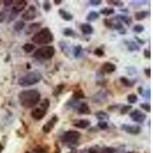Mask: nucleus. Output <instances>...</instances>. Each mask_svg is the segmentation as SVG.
I'll return each instance as SVG.
<instances>
[{"instance_id": "nucleus-1", "label": "nucleus", "mask_w": 153, "mask_h": 153, "mask_svg": "<svg viewBox=\"0 0 153 153\" xmlns=\"http://www.w3.org/2000/svg\"><path fill=\"white\" fill-rule=\"evenodd\" d=\"M20 105L24 108H33L41 100V94L37 90H25L20 92L18 96Z\"/></svg>"}, {"instance_id": "nucleus-2", "label": "nucleus", "mask_w": 153, "mask_h": 153, "mask_svg": "<svg viewBox=\"0 0 153 153\" xmlns=\"http://www.w3.org/2000/svg\"><path fill=\"white\" fill-rule=\"evenodd\" d=\"M42 76L38 71H31L22 77H20L18 81V85L22 87H28L30 86L35 85L42 81Z\"/></svg>"}, {"instance_id": "nucleus-3", "label": "nucleus", "mask_w": 153, "mask_h": 153, "mask_svg": "<svg viewBox=\"0 0 153 153\" xmlns=\"http://www.w3.org/2000/svg\"><path fill=\"white\" fill-rule=\"evenodd\" d=\"M54 40V35L48 28H43L34 35L32 42L37 44H48Z\"/></svg>"}, {"instance_id": "nucleus-4", "label": "nucleus", "mask_w": 153, "mask_h": 153, "mask_svg": "<svg viewBox=\"0 0 153 153\" xmlns=\"http://www.w3.org/2000/svg\"><path fill=\"white\" fill-rule=\"evenodd\" d=\"M55 54V48L53 46H43L35 51L34 57L38 60H49Z\"/></svg>"}, {"instance_id": "nucleus-5", "label": "nucleus", "mask_w": 153, "mask_h": 153, "mask_svg": "<svg viewBox=\"0 0 153 153\" xmlns=\"http://www.w3.org/2000/svg\"><path fill=\"white\" fill-rule=\"evenodd\" d=\"M81 133L75 130H69L65 132L61 137L62 142L68 144H75L77 142L80 138H81Z\"/></svg>"}, {"instance_id": "nucleus-6", "label": "nucleus", "mask_w": 153, "mask_h": 153, "mask_svg": "<svg viewBox=\"0 0 153 153\" xmlns=\"http://www.w3.org/2000/svg\"><path fill=\"white\" fill-rule=\"evenodd\" d=\"M121 129L127 133L132 134V135H138L141 133V130H142L139 126L129 124L122 125Z\"/></svg>"}, {"instance_id": "nucleus-7", "label": "nucleus", "mask_w": 153, "mask_h": 153, "mask_svg": "<svg viewBox=\"0 0 153 153\" xmlns=\"http://www.w3.org/2000/svg\"><path fill=\"white\" fill-rule=\"evenodd\" d=\"M129 116L133 120V121L136 122H143L146 119V115L139 109H135L131 112L129 114Z\"/></svg>"}, {"instance_id": "nucleus-8", "label": "nucleus", "mask_w": 153, "mask_h": 153, "mask_svg": "<svg viewBox=\"0 0 153 153\" xmlns=\"http://www.w3.org/2000/svg\"><path fill=\"white\" fill-rule=\"evenodd\" d=\"M37 16V9L34 5H31L22 15V18L25 21H32Z\"/></svg>"}, {"instance_id": "nucleus-9", "label": "nucleus", "mask_w": 153, "mask_h": 153, "mask_svg": "<svg viewBox=\"0 0 153 153\" xmlns=\"http://www.w3.org/2000/svg\"><path fill=\"white\" fill-rule=\"evenodd\" d=\"M58 121V118L56 115L54 116L51 118V120L49 121L46 122L45 124L42 127V131L44 132V133H49L51 132L52 131V129H54L55 124L57 123V122Z\"/></svg>"}, {"instance_id": "nucleus-10", "label": "nucleus", "mask_w": 153, "mask_h": 153, "mask_svg": "<svg viewBox=\"0 0 153 153\" xmlns=\"http://www.w3.org/2000/svg\"><path fill=\"white\" fill-rule=\"evenodd\" d=\"M46 113H47V110L39 106L33 109L31 112V117L35 120H41L45 116Z\"/></svg>"}, {"instance_id": "nucleus-11", "label": "nucleus", "mask_w": 153, "mask_h": 153, "mask_svg": "<svg viewBox=\"0 0 153 153\" xmlns=\"http://www.w3.org/2000/svg\"><path fill=\"white\" fill-rule=\"evenodd\" d=\"M74 126L78 128V129H87L90 126V122L88 120L82 119V120H77L73 122Z\"/></svg>"}, {"instance_id": "nucleus-12", "label": "nucleus", "mask_w": 153, "mask_h": 153, "mask_svg": "<svg viewBox=\"0 0 153 153\" xmlns=\"http://www.w3.org/2000/svg\"><path fill=\"white\" fill-rule=\"evenodd\" d=\"M102 70L106 74H112L116 70V66L110 62H106L102 66Z\"/></svg>"}, {"instance_id": "nucleus-13", "label": "nucleus", "mask_w": 153, "mask_h": 153, "mask_svg": "<svg viewBox=\"0 0 153 153\" xmlns=\"http://www.w3.org/2000/svg\"><path fill=\"white\" fill-rule=\"evenodd\" d=\"M76 110L79 114H83V115H89L91 113L90 107L87 105V103H81V104H79L78 107H76Z\"/></svg>"}, {"instance_id": "nucleus-14", "label": "nucleus", "mask_w": 153, "mask_h": 153, "mask_svg": "<svg viewBox=\"0 0 153 153\" xmlns=\"http://www.w3.org/2000/svg\"><path fill=\"white\" fill-rule=\"evenodd\" d=\"M81 29L83 35H92L94 33V28L92 27V25H90V24H87V23L81 25Z\"/></svg>"}, {"instance_id": "nucleus-15", "label": "nucleus", "mask_w": 153, "mask_h": 153, "mask_svg": "<svg viewBox=\"0 0 153 153\" xmlns=\"http://www.w3.org/2000/svg\"><path fill=\"white\" fill-rule=\"evenodd\" d=\"M59 15L64 20H65L67 22H69V21H71L73 19V15L71 13H70L69 12H67L66 10L63 9H60L59 11Z\"/></svg>"}, {"instance_id": "nucleus-16", "label": "nucleus", "mask_w": 153, "mask_h": 153, "mask_svg": "<svg viewBox=\"0 0 153 153\" xmlns=\"http://www.w3.org/2000/svg\"><path fill=\"white\" fill-rule=\"evenodd\" d=\"M107 95L105 93L103 92H99L96 94H95L94 96V100L95 103H100V102H105Z\"/></svg>"}, {"instance_id": "nucleus-17", "label": "nucleus", "mask_w": 153, "mask_h": 153, "mask_svg": "<svg viewBox=\"0 0 153 153\" xmlns=\"http://www.w3.org/2000/svg\"><path fill=\"white\" fill-rule=\"evenodd\" d=\"M26 5H27L26 1H16V3H15L14 8L19 12L24 10Z\"/></svg>"}, {"instance_id": "nucleus-18", "label": "nucleus", "mask_w": 153, "mask_h": 153, "mask_svg": "<svg viewBox=\"0 0 153 153\" xmlns=\"http://www.w3.org/2000/svg\"><path fill=\"white\" fill-rule=\"evenodd\" d=\"M100 17V14L97 12L91 11L88 13L87 16V20L88 22H94Z\"/></svg>"}, {"instance_id": "nucleus-19", "label": "nucleus", "mask_w": 153, "mask_h": 153, "mask_svg": "<svg viewBox=\"0 0 153 153\" xmlns=\"http://www.w3.org/2000/svg\"><path fill=\"white\" fill-rule=\"evenodd\" d=\"M95 116H96V119H98L100 121H104L106 120H108L109 119V116H108V114L104 111H98L96 112V113H95Z\"/></svg>"}, {"instance_id": "nucleus-20", "label": "nucleus", "mask_w": 153, "mask_h": 153, "mask_svg": "<svg viewBox=\"0 0 153 153\" xmlns=\"http://www.w3.org/2000/svg\"><path fill=\"white\" fill-rule=\"evenodd\" d=\"M148 12L146 11H139L135 13V19L137 21L145 19L148 16Z\"/></svg>"}, {"instance_id": "nucleus-21", "label": "nucleus", "mask_w": 153, "mask_h": 153, "mask_svg": "<svg viewBox=\"0 0 153 153\" xmlns=\"http://www.w3.org/2000/svg\"><path fill=\"white\" fill-rule=\"evenodd\" d=\"M35 45L32 44H30V43H27V44H25L24 45L22 46V49L24 50L25 52L26 53H31L33 51L35 50Z\"/></svg>"}, {"instance_id": "nucleus-22", "label": "nucleus", "mask_w": 153, "mask_h": 153, "mask_svg": "<svg viewBox=\"0 0 153 153\" xmlns=\"http://www.w3.org/2000/svg\"><path fill=\"white\" fill-rule=\"evenodd\" d=\"M25 26V24L23 21H18L14 25V29L16 31H20L24 29Z\"/></svg>"}, {"instance_id": "nucleus-23", "label": "nucleus", "mask_w": 153, "mask_h": 153, "mask_svg": "<svg viewBox=\"0 0 153 153\" xmlns=\"http://www.w3.org/2000/svg\"><path fill=\"white\" fill-rule=\"evenodd\" d=\"M63 34L66 37H75L76 36V33L73 29H70V28H66L64 29L63 31Z\"/></svg>"}, {"instance_id": "nucleus-24", "label": "nucleus", "mask_w": 153, "mask_h": 153, "mask_svg": "<svg viewBox=\"0 0 153 153\" xmlns=\"http://www.w3.org/2000/svg\"><path fill=\"white\" fill-rule=\"evenodd\" d=\"M73 97L75 99V100H81V99L84 98V94L83 93V91L79 89L77 90H75L73 94Z\"/></svg>"}, {"instance_id": "nucleus-25", "label": "nucleus", "mask_w": 153, "mask_h": 153, "mask_svg": "<svg viewBox=\"0 0 153 153\" xmlns=\"http://www.w3.org/2000/svg\"><path fill=\"white\" fill-rule=\"evenodd\" d=\"M128 46V49L130 51H139V47L138 46L137 44H136L134 42H130L127 44Z\"/></svg>"}, {"instance_id": "nucleus-26", "label": "nucleus", "mask_w": 153, "mask_h": 153, "mask_svg": "<svg viewBox=\"0 0 153 153\" xmlns=\"http://www.w3.org/2000/svg\"><path fill=\"white\" fill-rule=\"evenodd\" d=\"M137 100H138V97L135 94H129V96H127V101H128L129 103H131V104L136 103Z\"/></svg>"}, {"instance_id": "nucleus-27", "label": "nucleus", "mask_w": 153, "mask_h": 153, "mask_svg": "<svg viewBox=\"0 0 153 153\" xmlns=\"http://www.w3.org/2000/svg\"><path fill=\"white\" fill-rule=\"evenodd\" d=\"M100 13L104 15H110L114 13V9L112 8H104L100 10Z\"/></svg>"}, {"instance_id": "nucleus-28", "label": "nucleus", "mask_w": 153, "mask_h": 153, "mask_svg": "<svg viewBox=\"0 0 153 153\" xmlns=\"http://www.w3.org/2000/svg\"><path fill=\"white\" fill-rule=\"evenodd\" d=\"M120 80V82L122 83V84H123L126 87H132L133 85V83H132V81L128 78H126V77H121Z\"/></svg>"}, {"instance_id": "nucleus-29", "label": "nucleus", "mask_w": 153, "mask_h": 153, "mask_svg": "<svg viewBox=\"0 0 153 153\" xmlns=\"http://www.w3.org/2000/svg\"><path fill=\"white\" fill-rule=\"evenodd\" d=\"M40 107H42V108H44V109L48 111V109L50 107V100L48 99H44L42 101V103H40Z\"/></svg>"}, {"instance_id": "nucleus-30", "label": "nucleus", "mask_w": 153, "mask_h": 153, "mask_svg": "<svg viewBox=\"0 0 153 153\" xmlns=\"http://www.w3.org/2000/svg\"><path fill=\"white\" fill-rule=\"evenodd\" d=\"M108 4L109 5H113L114 6H117V7H122L124 5V2H122V1H116V0H110V1H107Z\"/></svg>"}, {"instance_id": "nucleus-31", "label": "nucleus", "mask_w": 153, "mask_h": 153, "mask_svg": "<svg viewBox=\"0 0 153 153\" xmlns=\"http://www.w3.org/2000/svg\"><path fill=\"white\" fill-rule=\"evenodd\" d=\"M118 18H120V21H122L123 22H125V23H126L127 25H130V23H131V19H130L129 17L126 16V15H119Z\"/></svg>"}, {"instance_id": "nucleus-32", "label": "nucleus", "mask_w": 153, "mask_h": 153, "mask_svg": "<svg viewBox=\"0 0 153 153\" xmlns=\"http://www.w3.org/2000/svg\"><path fill=\"white\" fill-rule=\"evenodd\" d=\"M82 51V47L81 45L75 46L74 48V55L75 57H77Z\"/></svg>"}, {"instance_id": "nucleus-33", "label": "nucleus", "mask_w": 153, "mask_h": 153, "mask_svg": "<svg viewBox=\"0 0 153 153\" xmlns=\"http://www.w3.org/2000/svg\"><path fill=\"white\" fill-rule=\"evenodd\" d=\"M18 14V12L15 8H12L11 12H10V15H9V21L15 19V18L17 17Z\"/></svg>"}, {"instance_id": "nucleus-34", "label": "nucleus", "mask_w": 153, "mask_h": 153, "mask_svg": "<svg viewBox=\"0 0 153 153\" xmlns=\"http://www.w3.org/2000/svg\"><path fill=\"white\" fill-rule=\"evenodd\" d=\"M133 31L136 33H141L144 31V26L142 25H136L133 28Z\"/></svg>"}, {"instance_id": "nucleus-35", "label": "nucleus", "mask_w": 153, "mask_h": 153, "mask_svg": "<svg viewBox=\"0 0 153 153\" xmlns=\"http://www.w3.org/2000/svg\"><path fill=\"white\" fill-rule=\"evenodd\" d=\"M140 107H142V109H143L145 111L150 113L151 112V106L149 105V103H143L140 104Z\"/></svg>"}, {"instance_id": "nucleus-36", "label": "nucleus", "mask_w": 153, "mask_h": 153, "mask_svg": "<svg viewBox=\"0 0 153 153\" xmlns=\"http://www.w3.org/2000/svg\"><path fill=\"white\" fill-rule=\"evenodd\" d=\"M94 55L97 56V57H102L104 55V51H103L101 48H96L94 51Z\"/></svg>"}, {"instance_id": "nucleus-37", "label": "nucleus", "mask_w": 153, "mask_h": 153, "mask_svg": "<svg viewBox=\"0 0 153 153\" xmlns=\"http://www.w3.org/2000/svg\"><path fill=\"white\" fill-rule=\"evenodd\" d=\"M98 127L100 129H107V127H108V124H107V122L106 121H100V122H99V123L97 124Z\"/></svg>"}, {"instance_id": "nucleus-38", "label": "nucleus", "mask_w": 153, "mask_h": 153, "mask_svg": "<svg viewBox=\"0 0 153 153\" xmlns=\"http://www.w3.org/2000/svg\"><path fill=\"white\" fill-rule=\"evenodd\" d=\"M115 152H116V149L113 147H107L102 150L101 153H115Z\"/></svg>"}, {"instance_id": "nucleus-39", "label": "nucleus", "mask_w": 153, "mask_h": 153, "mask_svg": "<svg viewBox=\"0 0 153 153\" xmlns=\"http://www.w3.org/2000/svg\"><path fill=\"white\" fill-rule=\"evenodd\" d=\"M132 107H133L132 106H124V107L121 109V113L122 114L128 113V112H129V110H131Z\"/></svg>"}, {"instance_id": "nucleus-40", "label": "nucleus", "mask_w": 153, "mask_h": 153, "mask_svg": "<svg viewBox=\"0 0 153 153\" xmlns=\"http://www.w3.org/2000/svg\"><path fill=\"white\" fill-rule=\"evenodd\" d=\"M43 8H44V9L45 10L46 12L50 11L51 8L50 2H48V1H45V2L43 3Z\"/></svg>"}, {"instance_id": "nucleus-41", "label": "nucleus", "mask_w": 153, "mask_h": 153, "mask_svg": "<svg viewBox=\"0 0 153 153\" xmlns=\"http://www.w3.org/2000/svg\"><path fill=\"white\" fill-rule=\"evenodd\" d=\"M64 88V86L63 85H58L56 87V89H55V93H54V94H55V96H57V94H59L60 93H61V91H62V90H63Z\"/></svg>"}, {"instance_id": "nucleus-42", "label": "nucleus", "mask_w": 153, "mask_h": 153, "mask_svg": "<svg viewBox=\"0 0 153 153\" xmlns=\"http://www.w3.org/2000/svg\"><path fill=\"white\" fill-rule=\"evenodd\" d=\"M101 2H102V1H100V0H91V1H90V5L93 6H97V5L101 4Z\"/></svg>"}, {"instance_id": "nucleus-43", "label": "nucleus", "mask_w": 153, "mask_h": 153, "mask_svg": "<svg viewBox=\"0 0 153 153\" xmlns=\"http://www.w3.org/2000/svg\"><path fill=\"white\" fill-rule=\"evenodd\" d=\"M103 22H104V23H105L106 26H107L108 28H112V27H113V24L112 23L111 21H110V20H109V19L103 20Z\"/></svg>"}, {"instance_id": "nucleus-44", "label": "nucleus", "mask_w": 153, "mask_h": 153, "mask_svg": "<svg viewBox=\"0 0 153 153\" xmlns=\"http://www.w3.org/2000/svg\"><path fill=\"white\" fill-rule=\"evenodd\" d=\"M144 56L145 57H146V58H150L151 57V53H150V51L148 50V49H144Z\"/></svg>"}, {"instance_id": "nucleus-45", "label": "nucleus", "mask_w": 153, "mask_h": 153, "mask_svg": "<svg viewBox=\"0 0 153 153\" xmlns=\"http://www.w3.org/2000/svg\"><path fill=\"white\" fill-rule=\"evenodd\" d=\"M6 18V15L5 13L4 12H0V23H2V22H4L5 19Z\"/></svg>"}, {"instance_id": "nucleus-46", "label": "nucleus", "mask_w": 153, "mask_h": 153, "mask_svg": "<svg viewBox=\"0 0 153 153\" xmlns=\"http://www.w3.org/2000/svg\"><path fill=\"white\" fill-rule=\"evenodd\" d=\"M34 151H35L36 153H45V151L44 150V149L39 146L37 147V148H35Z\"/></svg>"}, {"instance_id": "nucleus-47", "label": "nucleus", "mask_w": 153, "mask_h": 153, "mask_svg": "<svg viewBox=\"0 0 153 153\" xmlns=\"http://www.w3.org/2000/svg\"><path fill=\"white\" fill-rule=\"evenodd\" d=\"M145 75H146L148 77H150V76H151V70H150V68L145 69Z\"/></svg>"}, {"instance_id": "nucleus-48", "label": "nucleus", "mask_w": 153, "mask_h": 153, "mask_svg": "<svg viewBox=\"0 0 153 153\" xmlns=\"http://www.w3.org/2000/svg\"><path fill=\"white\" fill-rule=\"evenodd\" d=\"M5 5H6V6H9L10 5H12L13 3V1H5Z\"/></svg>"}, {"instance_id": "nucleus-49", "label": "nucleus", "mask_w": 153, "mask_h": 153, "mask_svg": "<svg viewBox=\"0 0 153 153\" xmlns=\"http://www.w3.org/2000/svg\"><path fill=\"white\" fill-rule=\"evenodd\" d=\"M54 2H55L56 5H60L61 2H62V0H55V1H54Z\"/></svg>"}, {"instance_id": "nucleus-50", "label": "nucleus", "mask_w": 153, "mask_h": 153, "mask_svg": "<svg viewBox=\"0 0 153 153\" xmlns=\"http://www.w3.org/2000/svg\"><path fill=\"white\" fill-rule=\"evenodd\" d=\"M138 91H139V94H142V88L141 87H139L138 88Z\"/></svg>"}, {"instance_id": "nucleus-51", "label": "nucleus", "mask_w": 153, "mask_h": 153, "mask_svg": "<svg viewBox=\"0 0 153 153\" xmlns=\"http://www.w3.org/2000/svg\"><path fill=\"white\" fill-rule=\"evenodd\" d=\"M127 153H134V152H127Z\"/></svg>"}, {"instance_id": "nucleus-52", "label": "nucleus", "mask_w": 153, "mask_h": 153, "mask_svg": "<svg viewBox=\"0 0 153 153\" xmlns=\"http://www.w3.org/2000/svg\"><path fill=\"white\" fill-rule=\"evenodd\" d=\"M25 153H31V152H26Z\"/></svg>"}]
</instances>
